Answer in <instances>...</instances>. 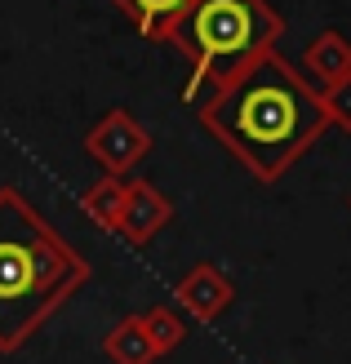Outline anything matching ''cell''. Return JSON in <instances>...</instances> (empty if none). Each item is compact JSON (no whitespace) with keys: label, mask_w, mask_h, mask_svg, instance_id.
Segmentation results:
<instances>
[{"label":"cell","mask_w":351,"mask_h":364,"mask_svg":"<svg viewBox=\"0 0 351 364\" xmlns=\"http://www.w3.org/2000/svg\"><path fill=\"white\" fill-rule=\"evenodd\" d=\"M200 124L223 142L253 178L276 182L329 129L325 94L281 53L258 58L249 71L214 89L200 107Z\"/></svg>","instance_id":"1"},{"label":"cell","mask_w":351,"mask_h":364,"mask_svg":"<svg viewBox=\"0 0 351 364\" xmlns=\"http://www.w3.org/2000/svg\"><path fill=\"white\" fill-rule=\"evenodd\" d=\"M89 284L85 253L18 187H0V355L23 351Z\"/></svg>","instance_id":"2"},{"label":"cell","mask_w":351,"mask_h":364,"mask_svg":"<svg viewBox=\"0 0 351 364\" xmlns=\"http://www.w3.org/2000/svg\"><path fill=\"white\" fill-rule=\"evenodd\" d=\"M285 36V18L267 0H187L169 27V45L192 63L187 98L214 94Z\"/></svg>","instance_id":"3"},{"label":"cell","mask_w":351,"mask_h":364,"mask_svg":"<svg viewBox=\"0 0 351 364\" xmlns=\"http://www.w3.org/2000/svg\"><path fill=\"white\" fill-rule=\"evenodd\" d=\"M85 151L107 169V178H125L138 160H147V151H152V134H147V124L134 112L116 107V112H107L94 129L85 134Z\"/></svg>","instance_id":"4"},{"label":"cell","mask_w":351,"mask_h":364,"mask_svg":"<svg viewBox=\"0 0 351 364\" xmlns=\"http://www.w3.org/2000/svg\"><path fill=\"white\" fill-rule=\"evenodd\" d=\"M169 218H174V205H169V196H164L156 182H142V178H134L125 187V213H120V240L125 245H134V249H142V245H152L156 235L169 227Z\"/></svg>","instance_id":"5"},{"label":"cell","mask_w":351,"mask_h":364,"mask_svg":"<svg viewBox=\"0 0 351 364\" xmlns=\"http://www.w3.org/2000/svg\"><path fill=\"white\" fill-rule=\"evenodd\" d=\"M231 298H236V289H231L227 271L218 262H196L187 276L174 284V302H182V311L196 316V320H205V324L223 316L231 306Z\"/></svg>","instance_id":"6"},{"label":"cell","mask_w":351,"mask_h":364,"mask_svg":"<svg viewBox=\"0 0 351 364\" xmlns=\"http://www.w3.org/2000/svg\"><path fill=\"white\" fill-rule=\"evenodd\" d=\"M303 58H307V71H311V76H316L325 89L351 76V41H347V36H338V31H320L316 41L307 45Z\"/></svg>","instance_id":"7"},{"label":"cell","mask_w":351,"mask_h":364,"mask_svg":"<svg viewBox=\"0 0 351 364\" xmlns=\"http://www.w3.org/2000/svg\"><path fill=\"white\" fill-rule=\"evenodd\" d=\"M103 355L112 360V364H156V360H160L156 347L147 342L138 316H125V320H116L112 329H107V338H103Z\"/></svg>","instance_id":"8"},{"label":"cell","mask_w":351,"mask_h":364,"mask_svg":"<svg viewBox=\"0 0 351 364\" xmlns=\"http://www.w3.org/2000/svg\"><path fill=\"white\" fill-rule=\"evenodd\" d=\"M125 187H129L125 178H98L94 187H89V191L80 196L85 218H94L98 227L116 231V227H120V213H125Z\"/></svg>","instance_id":"9"},{"label":"cell","mask_w":351,"mask_h":364,"mask_svg":"<svg viewBox=\"0 0 351 364\" xmlns=\"http://www.w3.org/2000/svg\"><path fill=\"white\" fill-rule=\"evenodd\" d=\"M116 5L134 18L147 41H169V27H174V18L182 14L187 0H116Z\"/></svg>","instance_id":"10"},{"label":"cell","mask_w":351,"mask_h":364,"mask_svg":"<svg viewBox=\"0 0 351 364\" xmlns=\"http://www.w3.org/2000/svg\"><path fill=\"white\" fill-rule=\"evenodd\" d=\"M138 324L147 342L156 347V355H169L182 347V338H187V324H182V316L174 311V306H147V311H138Z\"/></svg>","instance_id":"11"},{"label":"cell","mask_w":351,"mask_h":364,"mask_svg":"<svg viewBox=\"0 0 351 364\" xmlns=\"http://www.w3.org/2000/svg\"><path fill=\"white\" fill-rule=\"evenodd\" d=\"M320 94H325L329 124H334V129H342V134H351V76L338 80V85H329V89H320Z\"/></svg>","instance_id":"12"}]
</instances>
